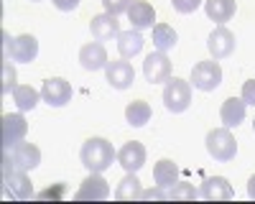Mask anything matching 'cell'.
<instances>
[{"label": "cell", "instance_id": "1", "mask_svg": "<svg viewBox=\"0 0 255 204\" xmlns=\"http://www.w3.org/2000/svg\"><path fill=\"white\" fill-rule=\"evenodd\" d=\"M79 158H82L84 169H87L90 174H102V171H108L113 166V161L118 158V153H115L110 140L90 138V140H84V146L79 151Z\"/></svg>", "mask_w": 255, "mask_h": 204}, {"label": "cell", "instance_id": "2", "mask_svg": "<svg viewBox=\"0 0 255 204\" xmlns=\"http://www.w3.org/2000/svg\"><path fill=\"white\" fill-rule=\"evenodd\" d=\"M41 163V151L33 143H15L13 148H3V171L18 169V171H33Z\"/></svg>", "mask_w": 255, "mask_h": 204}, {"label": "cell", "instance_id": "3", "mask_svg": "<svg viewBox=\"0 0 255 204\" xmlns=\"http://www.w3.org/2000/svg\"><path fill=\"white\" fill-rule=\"evenodd\" d=\"M207 151H209L212 158L220 161V163H227V161L235 158V153H238V143H235V138H232L230 128L209 130V133H207Z\"/></svg>", "mask_w": 255, "mask_h": 204}, {"label": "cell", "instance_id": "4", "mask_svg": "<svg viewBox=\"0 0 255 204\" xmlns=\"http://www.w3.org/2000/svg\"><path fill=\"white\" fill-rule=\"evenodd\" d=\"M163 105L168 112H184L191 105V85L179 77L168 79L163 87Z\"/></svg>", "mask_w": 255, "mask_h": 204}, {"label": "cell", "instance_id": "5", "mask_svg": "<svg viewBox=\"0 0 255 204\" xmlns=\"http://www.w3.org/2000/svg\"><path fill=\"white\" fill-rule=\"evenodd\" d=\"M191 85L202 92H212L222 85V69L217 64V59L212 61H199V64L191 69Z\"/></svg>", "mask_w": 255, "mask_h": 204}, {"label": "cell", "instance_id": "6", "mask_svg": "<svg viewBox=\"0 0 255 204\" xmlns=\"http://www.w3.org/2000/svg\"><path fill=\"white\" fill-rule=\"evenodd\" d=\"M143 74H145V82H151V85L168 82L171 79V61H168L163 51H151L143 61Z\"/></svg>", "mask_w": 255, "mask_h": 204}, {"label": "cell", "instance_id": "7", "mask_svg": "<svg viewBox=\"0 0 255 204\" xmlns=\"http://www.w3.org/2000/svg\"><path fill=\"white\" fill-rule=\"evenodd\" d=\"M5 54H8L10 61H18V64H31V61L38 56V41L31 33L15 36V38H10Z\"/></svg>", "mask_w": 255, "mask_h": 204}, {"label": "cell", "instance_id": "8", "mask_svg": "<svg viewBox=\"0 0 255 204\" xmlns=\"http://www.w3.org/2000/svg\"><path fill=\"white\" fill-rule=\"evenodd\" d=\"M3 189L10 199H20L26 202L33 197V184L31 179L26 176V171H18V169H10V171H3Z\"/></svg>", "mask_w": 255, "mask_h": 204}, {"label": "cell", "instance_id": "9", "mask_svg": "<svg viewBox=\"0 0 255 204\" xmlns=\"http://www.w3.org/2000/svg\"><path fill=\"white\" fill-rule=\"evenodd\" d=\"M41 97H44V102L49 107H64L72 100V85L61 77H51L41 87Z\"/></svg>", "mask_w": 255, "mask_h": 204}, {"label": "cell", "instance_id": "10", "mask_svg": "<svg viewBox=\"0 0 255 204\" xmlns=\"http://www.w3.org/2000/svg\"><path fill=\"white\" fill-rule=\"evenodd\" d=\"M235 46H238V41H235V33H232L230 28H225V26H217L215 31L209 33V38H207V49H209V54H212V59H227L232 51H235Z\"/></svg>", "mask_w": 255, "mask_h": 204}, {"label": "cell", "instance_id": "11", "mask_svg": "<svg viewBox=\"0 0 255 204\" xmlns=\"http://www.w3.org/2000/svg\"><path fill=\"white\" fill-rule=\"evenodd\" d=\"M0 122H3V148H13L15 143H20L28 133V122L20 112H13V115L8 112V115L0 117Z\"/></svg>", "mask_w": 255, "mask_h": 204}, {"label": "cell", "instance_id": "12", "mask_svg": "<svg viewBox=\"0 0 255 204\" xmlns=\"http://www.w3.org/2000/svg\"><path fill=\"white\" fill-rule=\"evenodd\" d=\"M199 197L207 202H230L232 197V187L225 176H207L199 187Z\"/></svg>", "mask_w": 255, "mask_h": 204}, {"label": "cell", "instance_id": "13", "mask_svg": "<svg viewBox=\"0 0 255 204\" xmlns=\"http://www.w3.org/2000/svg\"><path fill=\"white\" fill-rule=\"evenodd\" d=\"M108 197H110V184L105 181L100 174H90L87 179L82 181L79 192L74 194V199H77V202H87V199L100 202V199H108Z\"/></svg>", "mask_w": 255, "mask_h": 204}, {"label": "cell", "instance_id": "14", "mask_svg": "<svg viewBox=\"0 0 255 204\" xmlns=\"http://www.w3.org/2000/svg\"><path fill=\"white\" fill-rule=\"evenodd\" d=\"M79 64L87 72H97L108 67V51H105L102 41H90L79 49Z\"/></svg>", "mask_w": 255, "mask_h": 204}, {"label": "cell", "instance_id": "15", "mask_svg": "<svg viewBox=\"0 0 255 204\" xmlns=\"http://www.w3.org/2000/svg\"><path fill=\"white\" fill-rule=\"evenodd\" d=\"M118 163L128 174H135L138 169H143V163H145V148H143V143H138V140L125 143V146L118 151Z\"/></svg>", "mask_w": 255, "mask_h": 204}, {"label": "cell", "instance_id": "16", "mask_svg": "<svg viewBox=\"0 0 255 204\" xmlns=\"http://www.w3.org/2000/svg\"><path fill=\"white\" fill-rule=\"evenodd\" d=\"M105 74H108V82H110L115 90H128V87L135 82V72H133V67L128 64L125 59H120V61H108Z\"/></svg>", "mask_w": 255, "mask_h": 204}, {"label": "cell", "instance_id": "17", "mask_svg": "<svg viewBox=\"0 0 255 204\" xmlns=\"http://www.w3.org/2000/svg\"><path fill=\"white\" fill-rule=\"evenodd\" d=\"M90 31H92L95 41H113L120 33V20H118V15H110V13L95 15L90 23Z\"/></svg>", "mask_w": 255, "mask_h": 204}, {"label": "cell", "instance_id": "18", "mask_svg": "<svg viewBox=\"0 0 255 204\" xmlns=\"http://www.w3.org/2000/svg\"><path fill=\"white\" fill-rule=\"evenodd\" d=\"M128 20L135 31H143V28H153V20H156V10L151 3L145 0H135V3L128 8Z\"/></svg>", "mask_w": 255, "mask_h": 204}, {"label": "cell", "instance_id": "19", "mask_svg": "<svg viewBox=\"0 0 255 204\" xmlns=\"http://www.w3.org/2000/svg\"><path fill=\"white\" fill-rule=\"evenodd\" d=\"M220 117L225 122V128H238L240 122L245 120V102L243 97H230L222 102V110H220Z\"/></svg>", "mask_w": 255, "mask_h": 204}, {"label": "cell", "instance_id": "20", "mask_svg": "<svg viewBox=\"0 0 255 204\" xmlns=\"http://www.w3.org/2000/svg\"><path fill=\"white\" fill-rule=\"evenodd\" d=\"M143 44H145V41H143L140 31H135V28L118 33V51H120L123 59H133L135 54H140L143 51Z\"/></svg>", "mask_w": 255, "mask_h": 204}, {"label": "cell", "instance_id": "21", "mask_svg": "<svg viewBox=\"0 0 255 204\" xmlns=\"http://www.w3.org/2000/svg\"><path fill=\"white\" fill-rule=\"evenodd\" d=\"M235 0H204V10H207V18L215 20V23H227V20L235 15Z\"/></svg>", "mask_w": 255, "mask_h": 204}, {"label": "cell", "instance_id": "22", "mask_svg": "<svg viewBox=\"0 0 255 204\" xmlns=\"http://www.w3.org/2000/svg\"><path fill=\"white\" fill-rule=\"evenodd\" d=\"M179 179V166L171 161V158H161L156 166H153V181H156V187L161 189H168V187H174Z\"/></svg>", "mask_w": 255, "mask_h": 204}, {"label": "cell", "instance_id": "23", "mask_svg": "<svg viewBox=\"0 0 255 204\" xmlns=\"http://www.w3.org/2000/svg\"><path fill=\"white\" fill-rule=\"evenodd\" d=\"M125 120L128 125L133 128H143L148 120H151V105H148L145 100H133L130 105L125 107Z\"/></svg>", "mask_w": 255, "mask_h": 204}, {"label": "cell", "instance_id": "24", "mask_svg": "<svg viewBox=\"0 0 255 204\" xmlns=\"http://www.w3.org/2000/svg\"><path fill=\"white\" fill-rule=\"evenodd\" d=\"M143 197V189H140V181L135 174H128L115 189V199L118 202H133V199H140Z\"/></svg>", "mask_w": 255, "mask_h": 204}, {"label": "cell", "instance_id": "25", "mask_svg": "<svg viewBox=\"0 0 255 204\" xmlns=\"http://www.w3.org/2000/svg\"><path fill=\"white\" fill-rule=\"evenodd\" d=\"M176 41H179V36H176V31L171 26H166V23H156L153 26V46H156V51L166 54L168 49L176 46Z\"/></svg>", "mask_w": 255, "mask_h": 204}, {"label": "cell", "instance_id": "26", "mask_svg": "<svg viewBox=\"0 0 255 204\" xmlns=\"http://www.w3.org/2000/svg\"><path fill=\"white\" fill-rule=\"evenodd\" d=\"M13 102H15V107L20 112H26V110H33L38 105V92L31 87V85H18L13 90Z\"/></svg>", "mask_w": 255, "mask_h": 204}, {"label": "cell", "instance_id": "27", "mask_svg": "<svg viewBox=\"0 0 255 204\" xmlns=\"http://www.w3.org/2000/svg\"><path fill=\"white\" fill-rule=\"evenodd\" d=\"M166 199H174V202H194V199H199V189L194 187V184H189V181H176L174 187H168Z\"/></svg>", "mask_w": 255, "mask_h": 204}, {"label": "cell", "instance_id": "28", "mask_svg": "<svg viewBox=\"0 0 255 204\" xmlns=\"http://www.w3.org/2000/svg\"><path fill=\"white\" fill-rule=\"evenodd\" d=\"M15 87H18L15 85V69H13L10 59H8V61H3V67H0V92L10 95Z\"/></svg>", "mask_w": 255, "mask_h": 204}, {"label": "cell", "instance_id": "29", "mask_svg": "<svg viewBox=\"0 0 255 204\" xmlns=\"http://www.w3.org/2000/svg\"><path fill=\"white\" fill-rule=\"evenodd\" d=\"M133 3L135 0H102V8L110 15H120V13H128V8H130Z\"/></svg>", "mask_w": 255, "mask_h": 204}, {"label": "cell", "instance_id": "30", "mask_svg": "<svg viewBox=\"0 0 255 204\" xmlns=\"http://www.w3.org/2000/svg\"><path fill=\"white\" fill-rule=\"evenodd\" d=\"M171 3H174V10H179V13H194L202 3H204V0H171Z\"/></svg>", "mask_w": 255, "mask_h": 204}, {"label": "cell", "instance_id": "31", "mask_svg": "<svg viewBox=\"0 0 255 204\" xmlns=\"http://www.w3.org/2000/svg\"><path fill=\"white\" fill-rule=\"evenodd\" d=\"M243 102L255 107V79H248L243 85Z\"/></svg>", "mask_w": 255, "mask_h": 204}, {"label": "cell", "instance_id": "32", "mask_svg": "<svg viewBox=\"0 0 255 204\" xmlns=\"http://www.w3.org/2000/svg\"><path fill=\"white\" fill-rule=\"evenodd\" d=\"M64 194H67L64 184H56V189H46V192H41V194H38V199H61Z\"/></svg>", "mask_w": 255, "mask_h": 204}, {"label": "cell", "instance_id": "33", "mask_svg": "<svg viewBox=\"0 0 255 204\" xmlns=\"http://www.w3.org/2000/svg\"><path fill=\"white\" fill-rule=\"evenodd\" d=\"M51 3H54L59 10H64V13H72V10H77V8H79L82 0H51Z\"/></svg>", "mask_w": 255, "mask_h": 204}, {"label": "cell", "instance_id": "34", "mask_svg": "<svg viewBox=\"0 0 255 204\" xmlns=\"http://www.w3.org/2000/svg\"><path fill=\"white\" fill-rule=\"evenodd\" d=\"M140 199H156V202H161V199H166V189H161V187H156V189H145Z\"/></svg>", "mask_w": 255, "mask_h": 204}, {"label": "cell", "instance_id": "35", "mask_svg": "<svg viewBox=\"0 0 255 204\" xmlns=\"http://www.w3.org/2000/svg\"><path fill=\"white\" fill-rule=\"evenodd\" d=\"M248 197L255 199V176H250V181H248Z\"/></svg>", "mask_w": 255, "mask_h": 204}, {"label": "cell", "instance_id": "36", "mask_svg": "<svg viewBox=\"0 0 255 204\" xmlns=\"http://www.w3.org/2000/svg\"><path fill=\"white\" fill-rule=\"evenodd\" d=\"M253 130H255V120H253Z\"/></svg>", "mask_w": 255, "mask_h": 204}]
</instances>
